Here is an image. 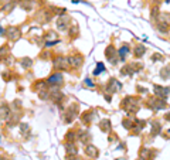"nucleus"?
Returning a JSON list of instances; mask_svg holds the SVG:
<instances>
[{"label":"nucleus","mask_w":170,"mask_h":160,"mask_svg":"<svg viewBox=\"0 0 170 160\" xmlns=\"http://www.w3.org/2000/svg\"><path fill=\"white\" fill-rule=\"evenodd\" d=\"M69 65H71L69 58H67V57H58V58L54 60V67L57 70H67Z\"/></svg>","instance_id":"f257e3e1"},{"label":"nucleus","mask_w":170,"mask_h":160,"mask_svg":"<svg viewBox=\"0 0 170 160\" xmlns=\"http://www.w3.org/2000/svg\"><path fill=\"white\" fill-rule=\"evenodd\" d=\"M6 34H7V37L10 40H17L18 36H20V30L17 27H9L6 30Z\"/></svg>","instance_id":"6e6552de"},{"label":"nucleus","mask_w":170,"mask_h":160,"mask_svg":"<svg viewBox=\"0 0 170 160\" xmlns=\"http://www.w3.org/2000/svg\"><path fill=\"white\" fill-rule=\"evenodd\" d=\"M69 160H81V159H79V157H74V156H72V157H71Z\"/></svg>","instance_id":"c756f323"},{"label":"nucleus","mask_w":170,"mask_h":160,"mask_svg":"<svg viewBox=\"0 0 170 160\" xmlns=\"http://www.w3.org/2000/svg\"><path fill=\"white\" fill-rule=\"evenodd\" d=\"M162 132V126H160V123L159 122H153L152 123V136L155 137V136H157V135H159V133Z\"/></svg>","instance_id":"4468645a"},{"label":"nucleus","mask_w":170,"mask_h":160,"mask_svg":"<svg viewBox=\"0 0 170 160\" xmlns=\"http://www.w3.org/2000/svg\"><path fill=\"white\" fill-rule=\"evenodd\" d=\"M153 89L156 91L155 94L159 96V98H165V96H167L169 95V91H170V88H163V86H159V85H155L153 86Z\"/></svg>","instance_id":"1a4fd4ad"},{"label":"nucleus","mask_w":170,"mask_h":160,"mask_svg":"<svg viewBox=\"0 0 170 160\" xmlns=\"http://www.w3.org/2000/svg\"><path fill=\"white\" fill-rule=\"evenodd\" d=\"M68 23H69V17L68 16H63V17H60L58 21H57V28L64 31V30H67V27H68Z\"/></svg>","instance_id":"20e7f679"},{"label":"nucleus","mask_w":170,"mask_h":160,"mask_svg":"<svg viewBox=\"0 0 170 160\" xmlns=\"http://www.w3.org/2000/svg\"><path fill=\"white\" fill-rule=\"evenodd\" d=\"M2 34H3V28L0 27V36H2Z\"/></svg>","instance_id":"2f4dec72"},{"label":"nucleus","mask_w":170,"mask_h":160,"mask_svg":"<svg viewBox=\"0 0 170 160\" xmlns=\"http://www.w3.org/2000/svg\"><path fill=\"white\" fill-rule=\"evenodd\" d=\"M157 60H162L160 54H155V55H152V61H157Z\"/></svg>","instance_id":"bb28decb"},{"label":"nucleus","mask_w":170,"mask_h":160,"mask_svg":"<svg viewBox=\"0 0 170 160\" xmlns=\"http://www.w3.org/2000/svg\"><path fill=\"white\" fill-rule=\"evenodd\" d=\"M36 86H37V88H44V86H46V84H44V82H37Z\"/></svg>","instance_id":"cd10ccee"},{"label":"nucleus","mask_w":170,"mask_h":160,"mask_svg":"<svg viewBox=\"0 0 170 160\" xmlns=\"http://www.w3.org/2000/svg\"><path fill=\"white\" fill-rule=\"evenodd\" d=\"M118 160H126V159H118Z\"/></svg>","instance_id":"473e14b6"},{"label":"nucleus","mask_w":170,"mask_h":160,"mask_svg":"<svg viewBox=\"0 0 170 160\" xmlns=\"http://www.w3.org/2000/svg\"><path fill=\"white\" fill-rule=\"evenodd\" d=\"M65 147H67V155L68 156H75L77 153H78V150H77V147H75L74 143H67Z\"/></svg>","instance_id":"ddd939ff"},{"label":"nucleus","mask_w":170,"mask_h":160,"mask_svg":"<svg viewBox=\"0 0 170 160\" xmlns=\"http://www.w3.org/2000/svg\"><path fill=\"white\" fill-rule=\"evenodd\" d=\"M92 118H94V115H92V112H87V113H84V116H82V121L85 123H89L92 121Z\"/></svg>","instance_id":"412c9836"},{"label":"nucleus","mask_w":170,"mask_h":160,"mask_svg":"<svg viewBox=\"0 0 170 160\" xmlns=\"http://www.w3.org/2000/svg\"><path fill=\"white\" fill-rule=\"evenodd\" d=\"M166 119H167V121H170V113H167V116H166Z\"/></svg>","instance_id":"7c9ffc66"},{"label":"nucleus","mask_w":170,"mask_h":160,"mask_svg":"<svg viewBox=\"0 0 170 160\" xmlns=\"http://www.w3.org/2000/svg\"><path fill=\"white\" fill-rule=\"evenodd\" d=\"M31 64H33V61L30 60V58H23V60H21V65H23L24 68H28V67H31Z\"/></svg>","instance_id":"4be33fe9"},{"label":"nucleus","mask_w":170,"mask_h":160,"mask_svg":"<svg viewBox=\"0 0 170 160\" xmlns=\"http://www.w3.org/2000/svg\"><path fill=\"white\" fill-rule=\"evenodd\" d=\"M160 77L162 78H169L170 77V65L166 67V68H163V70L160 71Z\"/></svg>","instance_id":"6ab92c4d"},{"label":"nucleus","mask_w":170,"mask_h":160,"mask_svg":"<svg viewBox=\"0 0 170 160\" xmlns=\"http://www.w3.org/2000/svg\"><path fill=\"white\" fill-rule=\"evenodd\" d=\"M104 70H105V65H104L102 62H98L97 67H95V70H94V75H99L101 72H104Z\"/></svg>","instance_id":"a211bd4d"},{"label":"nucleus","mask_w":170,"mask_h":160,"mask_svg":"<svg viewBox=\"0 0 170 160\" xmlns=\"http://www.w3.org/2000/svg\"><path fill=\"white\" fill-rule=\"evenodd\" d=\"M166 2H170V0H166Z\"/></svg>","instance_id":"72a5a7b5"},{"label":"nucleus","mask_w":170,"mask_h":160,"mask_svg":"<svg viewBox=\"0 0 170 160\" xmlns=\"http://www.w3.org/2000/svg\"><path fill=\"white\" fill-rule=\"evenodd\" d=\"M123 126L126 127V129H132V127H133V125H132V122H129L128 119H125V121H123Z\"/></svg>","instance_id":"b1692460"},{"label":"nucleus","mask_w":170,"mask_h":160,"mask_svg":"<svg viewBox=\"0 0 170 160\" xmlns=\"http://www.w3.org/2000/svg\"><path fill=\"white\" fill-rule=\"evenodd\" d=\"M145 51H146V48L143 47V45H136V47H135V50H133V52H135V55L138 57H142L143 54H145Z\"/></svg>","instance_id":"f3484780"},{"label":"nucleus","mask_w":170,"mask_h":160,"mask_svg":"<svg viewBox=\"0 0 170 160\" xmlns=\"http://www.w3.org/2000/svg\"><path fill=\"white\" fill-rule=\"evenodd\" d=\"M63 92L61 91H58L57 88H54V89H50V98L51 101H54V102H60L61 99H63Z\"/></svg>","instance_id":"9d476101"},{"label":"nucleus","mask_w":170,"mask_h":160,"mask_svg":"<svg viewBox=\"0 0 170 160\" xmlns=\"http://www.w3.org/2000/svg\"><path fill=\"white\" fill-rule=\"evenodd\" d=\"M69 64L74 68H79L84 64V57L82 55H75V57H69Z\"/></svg>","instance_id":"39448f33"},{"label":"nucleus","mask_w":170,"mask_h":160,"mask_svg":"<svg viewBox=\"0 0 170 160\" xmlns=\"http://www.w3.org/2000/svg\"><path fill=\"white\" fill-rule=\"evenodd\" d=\"M99 126H101V130L102 132H109L111 129V122L108 121V119H104V121H101V123H99Z\"/></svg>","instance_id":"2eb2a0df"},{"label":"nucleus","mask_w":170,"mask_h":160,"mask_svg":"<svg viewBox=\"0 0 170 160\" xmlns=\"http://www.w3.org/2000/svg\"><path fill=\"white\" fill-rule=\"evenodd\" d=\"M13 7H14V3H9L7 6H5V11H6V13H9V11L13 9Z\"/></svg>","instance_id":"393cba45"},{"label":"nucleus","mask_w":170,"mask_h":160,"mask_svg":"<svg viewBox=\"0 0 170 160\" xmlns=\"http://www.w3.org/2000/svg\"><path fill=\"white\" fill-rule=\"evenodd\" d=\"M6 52H7V45H3V47L0 48V55H5Z\"/></svg>","instance_id":"a878e982"},{"label":"nucleus","mask_w":170,"mask_h":160,"mask_svg":"<svg viewBox=\"0 0 170 160\" xmlns=\"http://www.w3.org/2000/svg\"><path fill=\"white\" fill-rule=\"evenodd\" d=\"M38 96H40V99H47V98H50V91L41 89L40 92H38Z\"/></svg>","instance_id":"aec40b11"},{"label":"nucleus","mask_w":170,"mask_h":160,"mask_svg":"<svg viewBox=\"0 0 170 160\" xmlns=\"http://www.w3.org/2000/svg\"><path fill=\"white\" fill-rule=\"evenodd\" d=\"M20 130H21L23 135H26L27 132H30V127H28V125H26V123H21V125H20Z\"/></svg>","instance_id":"5701e85b"},{"label":"nucleus","mask_w":170,"mask_h":160,"mask_svg":"<svg viewBox=\"0 0 170 160\" xmlns=\"http://www.w3.org/2000/svg\"><path fill=\"white\" fill-rule=\"evenodd\" d=\"M63 81H64V78H63L61 74H53V75L48 77L47 82H48L50 85H53V86H58V85L63 84Z\"/></svg>","instance_id":"f03ea898"},{"label":"nucleus","mask_w":170,"mask_h":160,"mask_svg":"<svg viewBox=\"0 0 170 160\" xmlns=\"http://www.w3.org/2000/svg\"><path fill=\"white\" fill-rule=\"evenodd\" d=\"M75 118H77V106H75V108H74V106H71V108L68 109V112L65 113L64 121H65L67 123H71Z\"/></svg>","instance_id":"7ed1b4c3"},{"label":"nucleus","mask_w":170,"mask_h":160,"mask_svg":"<svg viewBox=\"0 0 170 160\" xmlns=\"http://www.w3.org/2000/svg\"><path fill=\"white\" fill-rule=\"evenodd\" d=\"M120 88H122V84H120L119 81L111 80V81H109V84H108V88H106V89L109 91L111 94H114V92H116V91L120 89Z\"/></svg>","instance_id":"423d86ee"},{"label":"nucleus","mask_w":170,"mask_h":160,"mask_svg":"<svg viewBox=\"0 0 170 160\" xmlns=\"http://www.w3.org/2000/svg\"><path fill=\"white\" fill-rule=\"evenodd\" d=\"M105 54H106V57H108V60H109L111 62H114V64H115L116 62V55H118V52H116V50L114 47H112V45H109V47L106 48L105 50Z\"/></svg>","instance_id":"0eeeda50"},{"label":"nucleus","mask_w":170,"mask_h":160,"mask_svg":"<svg viewBox=\"0 0 170 160\" xmlns=\"http://www.w3.org/2000/svg\"><path fill=\"white\" fill-rule=\"evenodd\" d=\"M85 155L89 156V157H97L98 156V149L92 145H87L85 146Z\"/></svg>","instance_id":"9b49d317"},{"label":"nucleus","mask_w":170,"mask_h":160,"mask_svg":"<svg viewBox=\"0 0 170 160\" xmlns=\"http://www.w3.org/2000/svg\"><path fill=\"white\" fill-rule=\"evenodd\" d=\"M129 52V45L128 44H125V45H122V48H120L119 51H118V55L120 57V60H125V55Z\"/></svg>","instance_id":"dca6fc26"},{"label":"nucleus","mask_w":170,"mask_h":160,"mask_svg":"<svg viewBox=\"0 0 170 160\" xmlns=\"http://www.w3.org/2000/svg\"><path fill=\"white\" fill-rule=\"evenodd\" d=\"M0 118L9 121L10 119V109L6 105H0Z\"/></svg>","instance_id":"f8f14e48"},{"label":"nucleus","mask_w":170,"mask_h":160,"mask_svg":"<svg viewBox=\"0 0 170 160\" xmlns=\"http://www.w3.org/2000/svg\"><path fill=\"white\" fill-rule=\"evenodd\" d=\"M85 84H87L88 86H94V82H91V80H85Z\"/></svg>","instance_id":"c85d7f7f"}]
</instances>
